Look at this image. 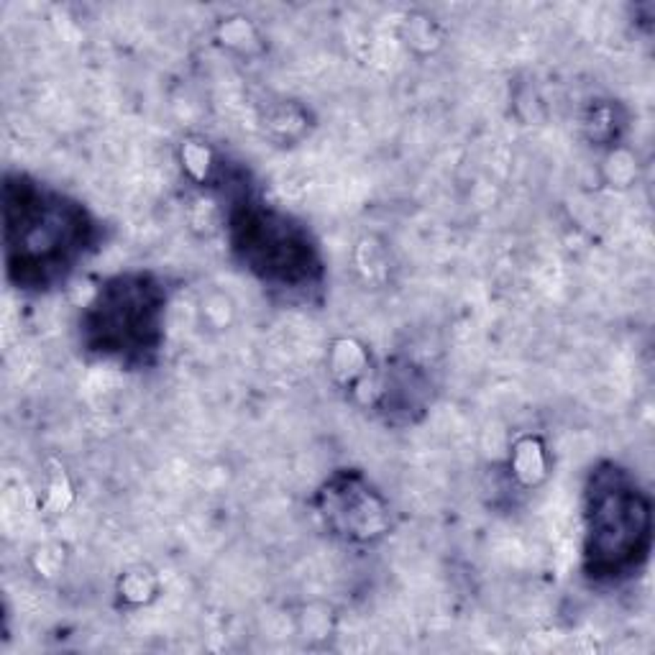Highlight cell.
Masks as SVG:
<instances>
[{"label":"cell","mask_w":655,"mask_h":655,"mask_svg":"<svg viewBox=\"0 0 655 655\" xmlns=\"http://www.w3.org/2000/svg\"><path fill=\"white\" fill-rule=\"evenodd\" d=\"M540 469H543L540 451H533V448H520V453H517V474H520V476H525L528 481H533V474H538Z\"/></svg>","instance_id":"6da1fadb"}]
</instances>
